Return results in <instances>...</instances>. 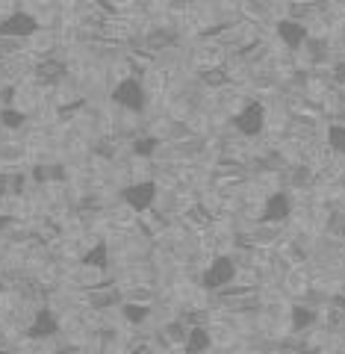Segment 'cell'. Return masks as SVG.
<instances>
[{"label": "cell", "instance_id": "1", "mask_svg": "<svg viewBox=\"0 0 345 354\" xmlns=\"http://www.w3.org/2000/svg\"><path fill=\"white\" fill-rule=\"evenodd\" d=\"M148 86L139 74H127L121 77V80L109 88V101H113L118 109H124V113H142L144 104H148Z\"/></svg>", "mask_w": 345, "mask_h": 354}, {"label": "cell", "instance_id": "2", "mask_svg": "<svg viewBox=\"0 0 345 354\" xmlns=\"http://www.w3.org/2000/svg\"><path fill=\"white\" fill-rule=\"evenodd\" d=\"M230 124H233V130H236L239 136L254 139V136H260V133L265 130V124H269V113H265V106L260 101H245L236 109V115L230 118Z\"/></svg>", "mask_w": 345, "mask_h": 354}, {"label": "cell", "instance_id": "3", "mask_svg": "<svg viewBox=\"0 0 345 354\" xmlns=\"http://www.w3.org/2000/svg\"><path fill=\"white\" fill-rule=\"evenodd\" d=\"M41 30L39 18L24 9H12L9 15L0 18V36L3 39H15V41H30L36 32Z\"/></svg>", "mask_w": 345, "mask_h": 354}, {"label": "cell", "instance_id": "4", "mask_svg": "<svg viewBox=\"0 0 345 354\" xmlns=\"http://www.w3.org/2000/svg\"><path fill=\"white\" fill-rule=\"evenodd\" d=\"M160 198V183L153 180V177H144V180H133L127 189H121V201H124L133 213H144V209H151L157 204Z\"/></svg>", "mask_w": 345, "mask_h": 354}, {"label": "cell", "instance_id": "5", "mask_svg": "<svg viewBox=\"0 0 345 354\" xmlns=\"http://www.w3.org/2000/svg\"><path fill=\"white\" fill-rule=\"evenodd\" d=\"M277 39H281V44L286 50H301L304 44L310 41V27H307V21H301L298 15H286L277 21Z\"/></svg>", "mask_w": 345, "mask_h": 354}, {"label": "cell", "instance_id": "6", "mask_svg": "<svg viewBox=\"0 0 345 354\" xmlns=\"http://www.w3.org/2000/svg\"><path fill=\"white\" fill-rule=\"evenodd\" d=\"M325 145L330 153L345 157V121H333V124L325 130Z\"/></svg>", "mask_w": 345, "mask_h": 354}]
</instances>
